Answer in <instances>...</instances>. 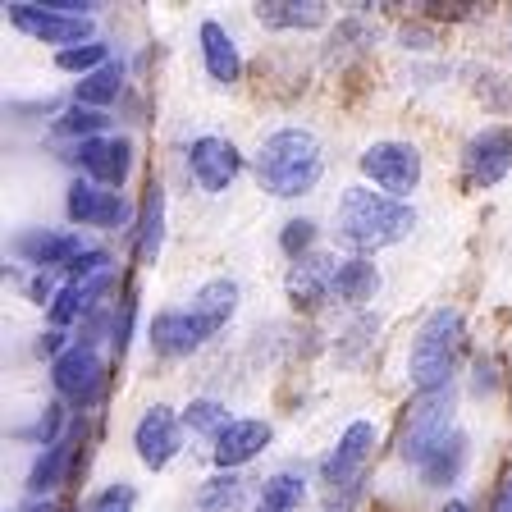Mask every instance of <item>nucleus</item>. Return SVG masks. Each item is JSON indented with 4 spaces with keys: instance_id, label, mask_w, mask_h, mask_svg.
Instances as JSON below:
<instances>
[{
    "instance_id": "f257e3e1",
    "label": "nucleus",
    "mask_w": 512,
    "mask_h": 512,
    "mask_svg": "<svg viewBox=\"0 0 512 512\" xmlns=\"http://www.w3.org/2000/svg\"><path fill=\"white\" fill-rule=\"evenodd\" d=\"M334 229L357 252H384L416 229V211L398 197H384V192L348 188L339 197V211H334Z\"/></svg>"
},
{
    "instance_id": "f03ea898",
    "label": "nucleus",
    "mask_w": 512,
    "mask_h": 512,
    "mask_svg": "<svg viewBox=\"0 0 512 512\" xmlns=\"http://www.w3.org/2000/svg\"><path fill=\"white\" fill-rule=\"evenodd\" d=\"M325 174V151L311 128H279L256 151V183L270 197H307Z\"/></svg>"
},
{
    "instance_id": "7ed1b4c3",
    "label": "nucleus",
    "mask_w": 512,
    "mask_h": 512,
    "mask_svg": "<svg viewBox=\"0 0 512 512\" xmlns=\"http://www.w3.org/2000/svg\"><path fill=\"white\" fill-rule=\"evenodd\" d=\"M462 311L458 307H435L421 330L412 339V352H407V375L421 394H435V389H448L453 384V366L462 357Z\"/></svg>"
},
{
    "instance_id": "20e7f679",
    "label": "nucleus",
    "mask_w": 512,
    "mask_h": 512,
    "mask_svg": "<svg viewBox=\"0 0 512 512\" xmlns=\"http://www.w3.org/2000/svg\"><path fill=\"white\" fill-rule=\"evenodd\" d=\"M453 435H458V389L448 384V389H435V394H421L403 412V426H398V458L412 462V467L421 471Z\"/></svg>"
},
{
    "instance_id": "39448f33",
    "label": "nucleus",
    "mask_w": 512,
    "mask_h": 512,
    "mask_svg": "<svg viewBox=\"0 0 512 512\" xmlns=\"http://www.w3.org/2000/svg\"><path fill=\"white\" fill-rule=\"evenodd\" d=\"M357 165H362V174L384 197H398V202H403L407 192H416V183H421V151L412 142H394V138L371 142Z\"/></svg>"
},
{
    "instance_id": "423d86ee",
    "label": "nucleus",
    "mask_w": 512,
    "mask_h": 512,
    "mask_svg": "<svg viewBox=\"0 0 512 512\" xmlns=\"http://www.w3.org/2000/svg\"><path fill=\"white\" fill-rule=\"evenodd\" d=\"M51 384L69 407H92L106 389V362L96 357L92 343H69V352L51 362Z\"/></svg>"
},
{
    "instance_id": "0eeeda50",
    "label": "nucleus",
    "mask_w": 512,
    "mask_h": 512,
    "mask_svg": "<svg viewBox=\"0 0 512 512\" xmlns=\"http://www.w3.org/2000/svg\"><path fill=\"white\" fill-rule=\"evenodd\" d=\"M512 170V124H485L462 147V183L467 188H494Z\"/></svg>"
},
{
    "instance_id": "6e6552de",
    "label": "nucleus",
    "mask_w": 512,
    "mask_h": 512,
    "mask_svg": "<svg viewBox=\"0 0 512 512\" xmlns=\"http://www.w3.org/2000/svg\"><path fill=\"white\" fill-rule=\"evenodd\" d=\"M5 14H10V23H14L19 32H28L32 42L60 46V51L92 42V19H69V14L51 10V5H32V0H14V5H5Z\"/></svg>"
},
{
    "instance_id": "1a4fd4ad",
    "label": "nucleus",
    "mask_w": 512,
    "mask_h": 512,
    "mask_svg": "<svg viewBox=\"0 0 512 512\" xmlns=\"http://www.w3.org/2000/svg\"><path fill=\"white\" fill-rule=\"evenodd\" d=\"M133 448H138L142 467H151V471L170 467L183 448V421L174 416V407H165V403L147 407L138 416V426H133Z\"/></svg>"
},
{
    "instance_id": "9d476101",
    "label": "nucleus",
    "mask_w": 512,
    "mask_h": 512,
    "mask_svg": "<svg viewBox=\"0 0 512 512\" xmlns=\"http://www.w3.org/2000/svg\"><path fill=\"white\" fill-rule=\"evenodd\" d=\"M371 448H375V426L371 421H352L348 430L339 435V444L330 448V458L320 462V480L330 490H352L362 467L371 462Z\"/></svg>"
},
{
    "instance_id": "9b49d317",
    "label": "nucleus",
    "mask_w": 512,
    "mask_h": 512,
    "mask_svg": "<svg viewBox=\"0 0 512 512\" xmlns=\"http://www.w3.org/2000/svg\"><path fill=\"white\" fill-rule=\"evenodd\" d=\"M188 174L202 192H224L243 174V156H238V147L229 138L206 133V138H197L188 147Z\"/></svg>"
},
{
    "instance_id": "f8f14e48",
    "label": "nucleus",
    "mask_w": 512,
    "mask_h": 512,
    "mask_svg": "<svg viewBox=\"0 0 512 512\" xmlns=\"http://www.w3.org/2000/svg\"><path fill=\"white\" fill-rule=\"evenodd\" d=\"M64 211L69 220L83 224V229H115L128 220V206L115 188H101L92 179H74L69 183V197H64Z\"/></svg>"
},
{
    "instance_id": "ddd939ff",
    "label": "nucleus",
    "mask_w": 512,
    "mask_h": 512,
    "mask_svg": "<svg viewBox=\"0 0 512 512\" xmlns=\"http://www.w3.org/2000/svg\"><path fill=\"white\" fill-rule=\"evenodd\" d=\"M14 252L37 270H74L92 247L78 234H60V229H28V234L14 243Z\"/></svg>"
},
{
    "instance_id": "4468645a",
    "label": "nucleus",
    "mask_w": 512,
    "mask_h": 512,
    "mask_svg": "<svg viewBox=\"0 0 512 512\" xmlns=\"http://www.w3.org/2000/svg\"><path fill=\"white\" fill-rule=\"evenodd\" d=\"M78 165L92 183L101 188H124L128 170H133V142L128 138H92L78 147Z\"/></svg>"
},
{
    "instance_id": "2eb2a0df",
    "label": "nucleus",
    "mask_w": 512,
    "mask_h": 512,
    "mask_svg": "<svg viewBox=\"0 0 512 512\" xmlns=\"http://www.w3.org/2000/svg\"><path fill=\"white\" fill-rule=\"evenodd\" d=\"M147 339L160 357H188V352H197L206 339H211V330L183 307V311H160V316L151 320Z\"/></svg>"
},
{
    "instance_id": "dca6fc26",
    "label": "nucleus",
    "mask_w": 512,
    "mask_h": 512,
    "mask_svg": "<svg viewBox=\"0 0 512 512\" xmlns=\"http://www.w3.org/2000/svg\"><path fill=\"white\" fill-rule=\"evenodd\" d=\"M270 444V426L266 421H252V416H238L224 426V435L215 439V467L220 471H238Z\"/></svg>"
},
{
    "instance_id": "f3484780",
    "label": "nucleus",
    "mask_w": 512,
    "mask_h": 512,
    "mask_svg": "<svg viewBox=\"0 0 512 512\" xmlns=\"http://www.w3.org/2000/svg\"><path fill=\"white\" fill-rule=\"evenodd\" d=\"M284 288H288V302L298 311L330 302L334 298V256H307V261H298V266L288 270Z\"/></svg>"
},
{
    "instance_id": "a211bd4d",
    "label": "nucleus",
    "mask_w": 512,
    "mask_h": 512,
    "mask_svg": "<svg viewBox=\"0 0 512 512\" xmlns=\"http://www.w3.org/2000/svg\"><path fill=\"white\" fill-rule=\"evenodd\" d=\"M197 37H202V64H206V74H211V83L234 87L243 78V55H238V42L229 37V28L206 19Z\"/></svg>"
},
{
    "instance_id": "6ab92c4d",
    "label": "nucleus",
    "mask_w": 512,
    "mask_h": 512,
    "mask_svg": "<svg viewBox=\"0 0 512 512\" xmlns=\"http://www.w3.org/2000/svg\"><path fill=\"white\" fill-rule=\"evenodd\" d=\"M380 293V270L366 256H334V298L348 307H366Z\"/></svg>"
},
{
    "instance_id": "aec40b11",
    "label": "nucleus",
    "mask_w": 512,
    "mask_h": 512,
    "mask_svg": "<svg viewBox=\"0 0 512 512\" xmlns=\"http://www.w3.org/2000/svg\"><path fill=\"white\" fill-rule=\"evenodd\" d=\"M110 279H115L110 270H106V275H92V279H69V284L55 293L51 307H46V311H51V325H55V330L74 325L78 316H87V311L96 307V298H101V293L110 288Z\"/></svg>"
},
{
    "instance_id": "412c9836",
    "label": "nucleus",
    "mask_w": 512,
    "mask_h": 512,
    "mask_svg": "<svg viewBox=\"0 0 512 512\" xmlns=\"http://www.w3.org/2000/svg\"><path fill=\"white\" fill-rule=\"evenodd\" d=\"M188 311L215 334L220 325H229V316L238 311V284L234 279H211V284H202L197 293H192Z\"/></svg>"
},
{
    "instance_id": "4be33fe9",
    "label": "nucleus",
    "mask_w": 512,
    "mask_h": 512,
    "mask_svg": "<svg viewBox=\"0 0 512 512\" xmlns=\"http://www.w3.org/2000/svg\"><path fill=\"white\" fill-rule=\"evenodd\" d=\"M256 19L266 28H320L330 19V5H320V0H261Z\"/></svg>"
},
{
    "instance_id": "5701e85b",
    "label": "nucleus",
    "mask_w": 512,
    "mask_h": 512,
    "mask_svg": "<svg viewBox=\"0 0 512 512\" xmlns=\"http://www.w3.org/2000/svg\"><path fill=\"white\" fill-rule=\"evenodd\" d=\"M165 247V188L151 183L147 197H142V211H138V261L151 266Z\"/></svg>"
},
{
    "instance_id": "b1692460",
    "label": "nucleus",
    "mask_w": 512,
    "mask_h": 512,
    "mask_svg": "<svg viewBox=\"0 0 512 512\" xmlns=\"http://www.w3.org/2000/svg\"><path fill=\"white\" fill-rule=\"evenodd\" d=\"M69 467H74V444H69V439H60V444L42 448V458L32 462V471H28V490H32V494L60 490L64 476H69Z\"/></svg>"
},
{
    "instance_id": "393cba45",
    "label": "nucleus",
    "mask_w": 512,
    "mask_h": 512,
    "mask_svg": "<svg viewBox=\"0 0 512 512\" xmlns=\"http://www.w3.org/2000/svg\"><path fill=\"white\" fill-rule=\"evenodd\" d=\"M467 458H471V444H467V435H453L448 439L444 448H439L435 458L426 462V467H421V480H426L430 490H448V485H453V480L462 476V467H467Z\"/></svg>"
},
{
    "instance_id": "a878e982",
    "label": "nucleus",
    "mask_w": 512,
    "mask_h": 512,
    "mask_svg": "<svg viewBox=\"0 0 512 512\" xmlns=\"http://www.w3.org/2000/svg\"><path fill=\"white\" fill-rule=\"evenodd\" d=\"M247 494V480L238 471H220L197 490V512H238Z\"/></svg>"
},
{
    "instance_id": "bb28decb",
    "label": "nucleus",
    "mask_w": 512,
    "mask_h": 512,
    "mask_svg": "<svg viewBox=\"0 0 512 512\" xmlns=\"http://www.w3.org/2000/svg\"><path fill=\"white\" fill-rule=\"evenodd\" d=\"M119 92H124V69H119V64H106V69L87 74L83 83L74 87V106L106 110L110 101H119Z\"/></svg>"
},
{
    "instance_id": "cd10ccee",
    "label": "nucleus",
    "mask_w": 512,
    "mask_h": 512,
    "mask_svg": "<svg viewBox=\"0 0 512 512\" xmlns=\"http://www.w3.org/2000/svg\"><path fill=\"white\" fill-rule=\"evenodd\" d=\"M302 490H307V480L298 471H279L261 485V499H256L252 512H293L302 503Z\"/></svg>"
},
{
    "instance_id": "c85d7f7f",
    "label": "nucleus",
    "mask_w": 512,
    "mask_h": 512,
    "mask_svg": "<svg viewBox=\"0 0 512 512\" xmlns=\"http://www.w3.org/2000/svg\"><path fill=\"white\" fill-rule=\"evenodd\" d=\"M183 426L215 444V439L224 435V426H229V412H224V403H215V398H192L188 412H183Z\"/></svg>"
},
{
    "instance_id": "c756f323",
    "label": "nucleus",
    "mask_w": 512,
    "mask_h": 512,
    "mask_svg": "<svg viewBox=\"0 0 512 512\" xmlns=\"http://www.w3.org/2000/svg\"><path fill=\"white\" fill-rule=\"evenodd\" d=\"M55 64H60L64 74H96V69H106L110 64V46L106 42H83V46H69V51H55Z\"/></svg>"
},
{
    "instance_id": "7c9ffc66",
    "label": "nucleus",
    "mask_w": 512,
    "mask_h": 512,
    "mask_svg": "<svg viewBox=\"0 0 512 512\" xmlns=\"http://www.w3.org/2000/svg\"><path fill=\"white\" fill-rule=\"evenodd\" d=\"M110 128V115L106 110H87V106H69L60 115V124H55V133H64V138H83V142H92V138H101Z\"/></svg>"
},
{
    "instance_id": "2f4dec72",
    "label": "nucleus",
    "mask_w": 512,
    "mask_h": 512,
    "mask_svg": "<svg viewBox=\"0 0 512 512\" xmlns=\"http://www.w3.org/2000/svg\"><path fill=\"white\" fill-rule=\"evenodd\" d=\"M311 243H316V224L311 220H288L284 234H279V247H284V256H293V261H307Z\"/></svg>"
},
{
    "instance_id": "473e14b6",
    "label": "nucleus",
    "mask_w": 512,
    "mask_h": 512,
    "mask_svg": "<svg viewBox=\"0 0 512 512\" xmlns=\"http://www.w3.org/2000/svg\"><path fill=\"white\" fill-rule=\"evenodd\" d=\"M133 503H138V490L128 480H115V485H106V490L87 503V512H133Z\"/></svg>"
},
{
    "instance_id": "72a5a7b5",
    "label": "nucleus",
    "mask_w": 512,
    "mask_h": 512,
    "mask_svg": "<svg viewBox=\"0 0 512 512\" xmlns=\"http://www.w3.org/2000/svg\"><path fill=\"white\" fill-rule=\"evenodd\" d=\"M426 10L435 14V19H467V14H471V5H444V0H430Z\"/></svg>"
},
{
    "instance_id": "f704fd0d",
    "label": "nucleus",
    "mask_w": 512,
    "mask_h": 512,
    "mask_svg": "<svg viewBox=\"0 0 512 512\" xmlns=\"http://www.w3.org/2000/svg\"><path fill=\"white\" fill-rule=\"evenodd\" d=\"M494 512H512V476L503 480V490H499V499H494Z\"/></svg>"
},
{
    "instance_id": "c9c22d12",
    "label": "nucleus",
    "mask_w": 512,
    "mask_h": 512,
    "mask_svg": "<svg viewBox=\"0 0 512 512\" xmlns=\"http://www.w3.org/2000/svg\"><path fill=\"white\" fill-rule=\"evenodd\" d=\"M439 512H471V508H467V503H462V499H448Z\"/></svg>"
}]
</instances>
